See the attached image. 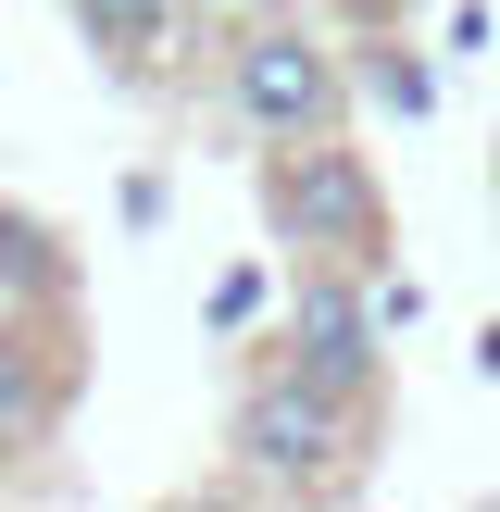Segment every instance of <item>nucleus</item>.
Masks as SVG:
<instances>
[{
	"label": "nucleus",
	"mask_w": 500,
	"mask_h": 512,
	"mask_svg": "<svg viewBox=\"0 0 500 512\" xmlns=\"http://www.w3.org/2000/svg\"><path fill=\"white\" fill-rule=\"evenodd\" d=\"M363 463H375V400H338L325 375H300L288 350H275L238 388V413H225V475L263 488V500H350Z\"/></svg>",
	"instance_id": "1"
},
{
	"label": "nucleus",
	"mask_w": 500,
	"mask_h": 512,
	"mask_svg": "<svg viewBox=\"0 0 500 512\" xmlns=\"http://www.w3.org/2000/svg\"><path fill=\"white\" fill-rule=\"evenodd\" d=\"M263 238L288 250V263H350V275H388L400 263V213H388V175H375V150L338 138H288L263 150Z\"/></svg>",
	"instance_id": "2"
},
{
	"label": "nucleus",
	"mask_w": 500,
	"mask_h": 512,
	"mask_svg": "<svg viewBox=\"0 0 500 512\" xmlns=\"http://www.w3.org/2000/svg\"><path fill=\"white\" fill-rule=\"evenodd\" d=\"M225 113H238L250 150L338 138V125L363 113V63H350L325 25H300V13H238L225 25Z\"/></svg>",
	"instance_id": "3"
},
{
	"label": "nucleus",
	"mask_w": 500,
	"mask_h": 512,
	"mask_svg": "<svg viewBox=\"0 0 500 512\" xmlns=\"http://www.w3.org/2000/svg\"><path fill=\"white\" fill-rule=\"evenodd\" d=\"M288 350L300 375H325L338 400H375L388 388V313H375V275L350 263H288Z\"/></svg>",
	"instance_id": "4"
},
{
	"label": "nucleus",
	"mask_w": 500,
	"mask_h": 512,
	"mask_svg": "<svg viewBox=\"0 0 500 512\" xmlns=\"http://www.w3.org/2000/svg\"><path fill=\"white\" fill-rule=\"evenodd\" d=\"M75 413V313H0V475L38 463Z\"/></svg>",
	"instance_id": "5"
},
{
	"label": "nucleus",
	"mask_w": 500,
	"mask_h": 512,
	"mask_svg": "<svg viewBox=\"0 0 500 512\" xmlns=\"http://www.w3.org/2000/svg\"><path fill=\"white\" fill-rule=\"evenodd\" d=\"M63 25L88 38V63L113 75V88H175L188 25H213V13H200V0H63Z\"/></svg>",
	"instance_id": "6"
},
{
	"label": "nucleus",
	"mask_w": 500,
	"mask_h": 512,
	"mask_svg": "<svg viewBox=\"0 0 500 512\" xmlns=\"http://www.w3.org/2000/svg\"><path fill=\"white\" fill-rule=\"evenodd\" d=\"M0 313H75V250L25 200H0Z\"/></svg>",
	"instance_id": "7"
},
{
	"label": "nucleus",
	"mask_w": 500,
	"mask_h": 512,
	"mask_svg": "<svg viewBox=\"0 0 500 512\" xmlns=\"http://www.w3.org/2000/svg\"><path fill=\"white\" fill-rule=\"evenodd\" d=\"M350 63H363V100H388L400 125H425V113H438V75H425V63H413L400 38H363Z\"/></svg>",
	"instance_id": "8"
},
{
	"label": "nucleus",
	"mask_w": 500,
	"mask_h": 512,
	"mask_svg": "<svg viewBox=\"0 0 500 512\" xmlns=\"http://www.w3.org/2000/svg\"><path fill=\"white\" fill-rule=\"evenodd\" d=\"M375 313H388V338H400V325H425V288L413 275H375Z\"/></svg>",
	"instance_id": "9"
},
{
	"label": "nucleus",
	"mask_w": 500,
	"mask_h": 512,
	"mask_svg": "<svg viewBox=\"0 0 500 512\" xmlns=\"http://www.w3.org/2000/svg\"><path fill=\"white\" fill-rule=\"evenodd\" d=\"M200 13H225V25H238V13H288V0H200Z\"/></svg>",
	"instance_id": "10"
},
{
	"label": "nucleus",
	"mask_w": 500,
	"mask_h": 512,
	"mask_svg": "<svg viewBox=\"0 0 500 512\" xmlns=\"http://www.w3.org/2000/svg\"><path fill=\"white\" fill-rule=\"evenodd\" d=\"M475 375H488V388H500V325H488V338H475Z\"/></svg>",
	"instance_id": "11"
},
{
	"label": "nucleus",
	"mask_w": 500,
	"mask_h": 512,
	"mask_svg": "<svg viewBox=\"0 0 500 512\" xmlns=\"http://www.w3.org/2000/svg\"><path fill=\"white\" fill-rule=\"evenodd\" d=\"M488 188H500V138H488Z\"/></svg>",
	"instance_id": "12"
}]
</instances>
